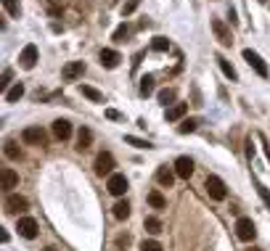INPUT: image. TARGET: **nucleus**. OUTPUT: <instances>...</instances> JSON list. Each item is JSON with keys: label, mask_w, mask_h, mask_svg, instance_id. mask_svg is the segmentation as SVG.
<instances>
[{"label": "nucleus", "mask_w": 270, "mask_h": 251, "mask_svg": "<svg viewBox=\"0 0 270 251\" xmlns=\"http://www.w3.org/2000/svg\"><path fill=\"white\" fill-rule=\"evenodd\" d=\"M93 166H96V174H101V178H111L117 162H114V156H111L109 151H104V154L96 156V164H93Z\"/></svg>", "instance_id": "obj_1"}, {"label": "nucleus", "mask_w": 270, "mask_h": 251, "mask_svg": "<svg viewBox=\"0 0 270 251\" xmlns=\"http://www.w3.org/2000/svg\"><path fill=\"white\" fill-rule=\"evenodd\" d=\"M22 140L27 146H45L48 143V132H45L43 127H27L22 132Z\"/></svg>", "instance_id": "obj_2"}, {"label": "nucleus", "mask_w": 270, "mask_h": 251, "mask_svg": "<svg viewBox=\"0 0 270 251\" xmlns=\"http://www.w3.org/2000/svg\"><path fill=\"white\" fill-rule=\"evenodd\" d=\"M204 185H207V193H209V196L215 198V201H225L228 190H225V182H222V180L217 178V174H209Z\"/></svg>", "instance_id": "obj_3"}, {"label": "nucleus", "mask_w": 270, "mask_h": 251, "mask_svg": "<svg viewBox=\"0 0 270 251\" xmlns=\"http://www.w3.org/2000/svg\"><path fill=\"white\" fill-rule=\"evenodd\" d=\"M244 61H246L249 66H252V69L259 74V77H267V74H270L267 64L262 61V56H259V53H254L252 48H246V50H244Z\"/></svg>", "instance_id": "obj_4"}, {"label": "nucleus", "mask_w": 270, "mask_h": 251, "mask_svg": "<svg viewBox=\"0 0 270 251\" xmlns=\"http://www.w3.org/2000/svg\"><path fill=\"white\" fill-rule=\"evenodd\" d=\"M106 188H109V193H111V196H125V193H127V188H130V182H127V178H125V174L114 172V174H111V178L106 180Z\"/></svg>", "instance_id": "obj_5"}, {"label": "nucleus", "mask_w": 270, "mask_h": 251, "mask_svg": "<svg viewBox=\"0 0 270 251\" xmlns=\"http://www.w3.org/2000/svg\"><path fill=\"white\" fill-rule=\"evenodd\" d=\"M212 32L220 40V45H233V34H230V26L222 22V18H212Z\"/></svg>", "instance_id": "obj_6"}, {"label": "nucleus", "mask_w": 270, "mask_h": 251, "mask_svg": "<svg viewBox=\"0 0 270 251\" xmlns=\"http://www.w3.org/2000/svg\"><path fill=\"white\" fill-rule=\"evenodd\" d=\"M236 236H238L241 240H254V236H257L254 222L249 220V217H238V220H236Z\"/></svg>", "instance_id": "obj_7"}, {"label": "nucleus", "mask_w": 270, "mask_h": 251, "mask_svg": "<svg viewBox=\"0 0 270 251\" xmlns=\"http://www.w3.org/2000/svg\"><path fill=\"white\" fill-rule=\"evenodd\" d=\"M35 64H37V45H24V50H22V56H19V66L22 69H35Z\"/></svg>", "instance_id": "obj_8"}, {"label": "nucleus", "mask_w": 270, "mask_h": 251, "mask_svg": "<svg viewBox=\"0 0 270 251\" xmlns=\"http://www.w3.org/2000/svg\"><path fill=\"white\" fill-rule=\"evenodd\" d=\"M27 206H30V201H27L24 196H8L6 198V212L8 214H22V212H27Z\"/></svg>", "instance_id": "obj_9"}, {"label": "nucleus", "mask_w": 270, "mask_h": 251, "mask_svg": "<svg viewBox=\"0 0 270 251\" xmlns=\"http://www.w3.org/2000/svg\"><path fill=\"white\" fill-rule=\"evenodd\" d=\"M16 230H19V236L22 238H37V222L32 220V217H22L19 220V225H16Z\"/></svg>", "instance_id": "obj_10"}, {"label": "nucleus", "mask_w": 270, "mask_h": 251, "mask_svg": "<svg viewBox=\"0 0 270 251\" xmlns=\"http://www.w3.org/2000/svg\"><path fill=\"white\" fill-rule=\"evenodd\" d=\"M82 74H85V61H72V64H67V66L61 69V77L67 80V82L82 77Z\"/></svg>", "instance_id": "obj_11"}, {"label": "nucleus", "mask_w": 270, "mask_h": 251, "mask_svg": "<svg viewBox=\"0 0 270 251\" xmlns=\"http://www.w3.org/2000/svg\"><path fill=\"white\" fill-rule=\"evenodd\" d=\"M98 58H101V66H106V69H117V66H119V61H122V58H119V53H117V50H111V48H104Z\"/></svg>", "instance_id": "obj_12"}, {"label": "nucleus", "mask_w": 270, "mask_h": 251, "mask_svg": "<svg viewBox=\"0 0 270 251\" xmlns=\"http://www.w3.org/2000/svg\"><path fill=\"white\" fill-rule=\"evenodd\" d=\"M175 174L183 178V180H188L191 174H193V162L188 159V156H180V159L175 162Z\"/></svg>", "instance_id": "obj_13"}, {"label": "nucleus", "mask_w": 270, "mask_h": 251, "mask_svg": "<svg viewBox=\"0 0 270 251\" xmlns=\"http://www.w3.org/2000/svg\"><path fill=\"white\" fill-rule=\"evenodd\" d=\"M53 135L59 138V140H69V135H72L69 119H56V122H53Z\"/></svg>", "instance_id": "obj_14"}, {"label": "nucleus", "mask_w": 270, "mask_h": 251, "mask_svg": "<svg viewBox=\"0 0 270 251\" xmlns=\"http://www.w3.org/2000/svg\"><path fill=\"white\" fill-rule=\"evenodd\" d=\"M175 178H178V174H175V170H170L167 164L156 170V182H159V185H164V188H170V185L175 182Z\"/></svg>", "instance_id": "obj_15"}, {"label": "nucleus", "mask_w": 270, "mask_h": 251, "mask_svg": "<svg viewBox=\"0 0 270 251\" xmlns=\"http://www.w3.org/2000/svg\"><path fill=\"white\" fill-rule=\"evenodd\" d=\"M185 111H188V104H172L164 116H167V122H178V119L185 116Z\"/></svg>", "instance_id": "obj_16"}, {"label": "nucleus", "mask_w": 270, "mask_h": 251, "mask_svg": "<svg viewBox=\"0 0 270 251\" xmlns=\"http://www.w3.org/2000/svg\"><path fill=\"white\" fill-rule=\"evenodd\" d=\"M0 180H3V190H11L19 185V174L11 170V166H6V170L0 172Z\"/></svg>", "instance_id": "obj_17"}, {"label": "nucleus", "mask_w": 270, "mask_h": 251, "mask_svg": "<svg viewBox=\"0 0 270 251\" xmlns=\"http://www.w3.org/2000/svg\"><path fill=\"white\" fill-rule=\"evenodd\" d=\"M93 143V132L88 127H80V132H77V151H88Z\"/></svg>", "instance_id": "obj_18"}, {"label": "nucleus", "mask_w": 270, "mask_h": 251, "mask_svg": "<svg viewBox=\"0 0 270 251\" xmlns=\"http://www.w3.org/2000/svg\"><path fill=\"white\" fill-rule=\"evenodd\" d=\"M217 64H220V69H222V74L230 80V82H238V74H236V69H233V64H230L228 58H222V56H217Z\"/></svg>", "instance_id": "obj_19"}, {"label": "nucleus", "mask_w": 270, "mask_h": 251, "mask_svg": "<svg viewBox=\"0 0 270 251\" xmlns=\"http://www.w3.org/2000/svg\"><path fill=\"white\" fill-rule=\"evenodd\" d=\"M80 92L85 96L88 100H93V104H104V92H98L96 88H90V85H80Z\"/></svg>", "instance_id": "obj_20"}, {"label": "nucleus", "mask_w": 270, "mask_h": 251, "mask_svg": "<svg viewBox=\"0 0 270 251\" xmlns=\"http://www.w3.org/2000/svg\"><path fill=\"white\" fill-rule=\"evenodd\" d=\"M130 34H133V26H130V24L125 22V24H119L117 30H114V37H111V40H114V42H125Z\"/></svg>", "instance_id": "obj_21"}, {"label": "nucleus", "mask_w": 270, "mask_h": 251, "mask_svg": "<svg viewBox=\"0 0 270 251\" xmlns=\"http://www.w3.org/2000/svg\"><path fill=\"white\" fill-rule=\"evenodd\" d=\"M22 96H24V85H22V82H16L11 90H6V100H8V104H16Z\"/></svg>", "instance_id": "obj_22"}, {"label": "nucleus", "mask_w": 270, "mask_h": 251, "mask_svg": "<svg viewBox=\"0 0 270 251\" xmlns=\"http://www.w3.org/2000/svg\"><path fill=\"white\" fill-rule=\"evenodd\" d=\"M143 228H146L151 236H159V233H162V222L156 220V217H146V220H143Z\"/></svg>", "instance_id": "obj_23"}, {"label": "nucleus", "mask_w": 270, "mask_h": 251, "mask_svg": "<svg viewBox=\"0 0 270 251\" xmlns=\"http://www.w3.org/2000/svg\"><path fill=\"white\" fill-rule=\"evenodd\" d=\"M114 217L117 220H127L130 217V204L127 201H117L114 204Z\"/></svg>", "instance_id": "obj_24"}, {"label": "nucleus", "mask_w": 270, "mask_h": 251, "mask_svg": "<svg viewBox=\"0 0 270 251\" xmlns=\"http://www.w3.org/2000/svg\"><path fill=\"white\" fill-rule=\"evenodd\" d=\"M3 6H6L8 16H14V18L22 16V3H19V0H3Z\"/></svg>", "instance_id": "obj_25"}, {"label": "nucleus", "mask_w": 270, "mask_h": 251, "mask_svg": "<svg viewBox=\"0 0 270 251\" xmlns=\"http://www.w3.org/2000/svg\"><path fill=\"white\" fill-rule=\"evenodd\" d=\"M151 92H154V77H151V74H146V77L141 80V96L148 98Z\"/></svg>", "instance_id": "obj_26"}, {"label": "nucleus", "mask_w": 270, "mask_h": 251, "mask_svg": "<svg viewBox=\"0 0 270 251\" xmlns=\"http://www.w3.org/2000/svg\"><path fill=\"white\" fill-rule=\"evenodd\" d=\"M148 204H151V206L154 209H164V196H162V193L159 190H151V193H148Z\"/></svg>", "instance_id": "obj_27"}, {"label": "nucleus", "mask_w": 270, "mask_h": 251, "mask_svg": "<svg viewBox=\"0 0 270 251\" xmlns=\"http://www.w3.org/2000/svg\"><path fill=\"white\" fill-rule=\"evenodd\" d=\"M196 124H199L196 119H183V122L178 124V132H180V135H188V132H193V130H196Z\"/></svg>", "instance_id": "obj_28"}, {"label": "nucleus", "mask_w": 270, "mask_h": 251, "mask_svg": "<svg viewBox=\"0 0 270 251\" xmlns=\"http://www.w3.org/2000/svg\"><path fill=\"white\" fill-rule=\"evenodd\" d=\"M6 156L8 159H22V148H16L14 140H6Z\"/></svg>", "instance_id": "obj_29"}, {"label": "nucleus", "mask_w": 270, "mask_h": 251, "mask_svg": "<svg viewBox=\"0 0 270 251\" xmlns=\"http://www.w3.org/2000/svg\"><path fill=\"white\" fill-rule=\"evenodd\" d=\"M151 48H154L156 53H164V50H170V40H167V37H154Z\"/></svg>", "instance_id": "obj_30"}, {"label": "nucleus", "mask_w": 270, "mask_h": 251, "mask_svg": "<svg viewBox=\"0 0 270 251\" xmlns=\"http://www.w3.org/2000/svg\"><path fill=\"white\" fill-rule=\"evenodd\" d=\"M172 100H175V90H172V88H164V90H159V104L170 106Z\"/></svg>", "instance_id": "obj_31"}, {"label": "nucleus", "mask_w": 270, "mask_h": 251, "mask_svg": "<svg viewBox=\"0 0 270 251\" xmlns=\"http://www.w3.org/2000/svg\"><path fill=\"white\" fill-rule=\"evenodd\" d=\"M254 188H257V193H259V196H262V201H265V206L270 209V190H267V188H265V185L259 182L257 178H254Z\"/></svg>", "instance_id": "obj_32"}, {"label": "nucleus", "mask_w": 270, "mask_h": 251, "mask_svg": "<svg viewBox=\"0 0 270 251\" xmlns=\"http://www.w3.org/2000/svg\"><path fill=\"white\" fill-rule=\"evenodd\" d=\"M125 140H127L130 146H135V148H154V146L148 143V140H141V138H133V135H127Z\"/></svg>", "instance_id": "obj_33"}, {"label": "nucleus", "mask_w": 270, "mask_h": 251, "mask_svg": "<svg viewBox=\"0 0 270 251\" xmlns=\"http://www.w3.org/2000/svg\"><path fill=\"white\" fill-rule=\"evenodd\" d=\"M141 251H164V248H162L159 240H143V244H141Z\"/></svg>", "instance_id": "obj_34"}, {"label": "nucleus", "mask_w": 270, "mask_h": 251, "mask_svg": "<svg viewBox=\"0 0 270 251\" xmlns=\"http://www.w3.org/2000/svg\"><path fill=\"white\" fill-rule=\"evenodd\" d=\"M45 6H48V11L53 14V16H59L61 14V0H43Z\"/></svg>", "instance_id": "obj_35"}, {"label": "nucleus", "mask_w": 270, "mask_h": 251, "mask_svg": "<svg viewBox=\"0 0 270 251\" xmlns=\"http://www.w3.org/2000/svg\"><path fill=\"white\" fill-rule=\"evenodd\" d=\"M138 3H141V0H127V3L122 6V14H125V16H130V14H133L135 8H138Z\"/></svg>", "instance_id": "obj_36"}, {"label": "nucleus", "mask_w": 270, "mask_h": 251, "mask_svg": "<svg viewBox=\"0 0 270 251\" xmlns=\"http://www.w3.org/2000/svg\"><path fill=\"white\" fill-rule=\"evenodd\" d=\"M8 82H11V69H3V80H0V88H8Z\"/></svg>", "instance_id": "obj_37"}, {"label": "nucleus", "mask_w": 270, "mask_h": 251, "mask_svg": "<svg viewBox=\"0 0 270 251\" xmlns=\"http://www.w3.org/2000/svg\"><path fill=\"white\" fill-rule=\"evenodd\" d=\"M106 116H109V119H122V114H119V111H114V108H106Z\"/></svg>", "instance_id": "obj_38"}, {"label": "nucleus", "mask_w": 270, "mask_h": 251, "mask_svg": "<svg viewBox=\"0 0 270 251\" xmlns=\"http://www.w3.org/2000/svg\"><path fill=\"white\" fill-rule=\"evenodd\" d=\"M130 244V236H119L117 238V246H127Z\"/></svg>", "instance_id": "obj_39"}, {"label": "nucleus", "mask_w": 270, "mask_h": 251, "mask_svg": "<svg viewBox=\"0 0 270 251\" xmlns=\"http://www.w3.org/2000/svg\"><path fill=\"white\" fill-rule=\"evenodd\" d=\"M262 146H265V156H267V162H270V146H267L265 138H262Z\"/></svg>", "instance_id": "obj_40"}, {"label": "nucleus", "mask_w": 270, "mask_h": 251, "mask_svg": "<svg viewBox=\"0 0 270 251\" xmlns=\"http://www.w3.org/2000/svg\"><path fill=\"white\" fill-rule=\"evenodd\" d=\"M246 251H262V248H257V246H252V248H246Z\"/></svg>", "instance_id": "obj_41"}, {"label": "nucleus", "mask_w": 270, "mask_h": 251, "mask_svg": "<svg viewBox=\"0 0 270 251\" xmlns=\"http://www.w3.org/2000/svg\"><path fill=\"white\" fill-rule=\"evenodd\" d=\"M45 251H59V248H53V246H48V248H45Z\"/></svg>", "instance_id": "obj_42"}, {"label": "nucleus", "mask_w": 270, "mask_h": 251, "mask_svg": "<svg viewBox=\"0 0 270 251\" xmlns=\"http://www.w3.org/2000/svg\"><path fill=\"white\" fill-rule=\"evenodd\" d=\"M114 3H117V0H109V6H114Z\"/></svg>", "instance_id": "obj_43"}, {"label": "nucleus", "mask_w": 270, "mask_h": 251, "mask_svg": "<svg viewBox=\"0 0 270 251\" xmlns=\"http://www.w3.org/2000/svg\"><path fill=\"white\" fill-rule=\"evenodd\" d=\"M259 3H265V0H259Z\"/></svg>", "instance_id": "obj_44"}]
</instances>
